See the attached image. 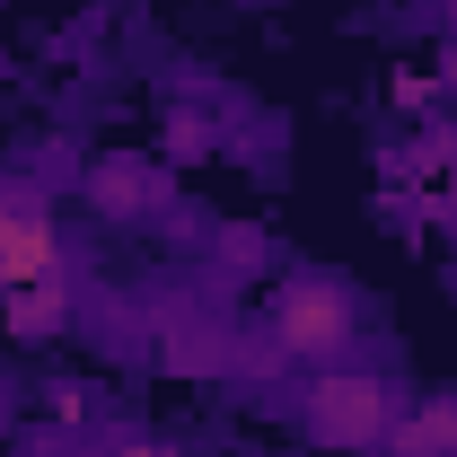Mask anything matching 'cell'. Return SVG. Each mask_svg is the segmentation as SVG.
<instances>
[{"label":"cell","mask_w":457,"mask_h":457,"mask_svg":"<svg viewBox=\"0 0 457 457\" xmlns=\"http://www.w3.org/2000/svg\"><path fill=\"white\" fill-rule=\"evenodd\" d=\"M299 422L317 449H378L387 422H396V396L378 370H317L299 387Z\"/></svg>","instance_id":"1"},{"label":"cell","mask_w":457,"mask_h":457,"mask_svg":"<svg viewBox=\"0 0 457 457\" xmlns=\"http://www.w3.org/2000/svg\"><path fill=\"white\" fill-rule=\"evenodd\" d=\"M361 335V299L335 282V273H290L282 299H273V343L290 361H343Z\"/></svg>","instance_id":"2"},{"label":"cell","mask_w":457,"mask_h":457,"mask_svg":"<svg viewBox=\"0 0 457 457\" xmlns=\"http://www.w3.org/2000/svg\"><path fill=\"white\" fill-rule=\"evenodd\" d=\"M62 264V237L54 212L36 185H0V290H27V282H54Z\"/></svg>","instance_id":"3"},{"label":"cell","mask_w":457,"mask_h":457,"mask_svg":"<svg viewBox=\"0 0 457 457\" xmlns=\"http://www.w3.org/2000/svg\"><path fill=\"white\" fill-rule=\"evenodd\" d=\"M159 194H168L159 159H97V168H88V203H97L106 220H141V212H159Z\"/></svg>","instance_id":"4"},{"label":"cell","mask_w":457,"mask_h":457,"mask_svg":"<svg viewBox=\"0 0 457 457\" xmlns=\"http://www.w3.org/2000/svg\"><path fill=\"white\" fill-rule=\"evenodd\" d=\"M387 457H457V396H431V404H404L387 422Z\"/></svg>","instance_id":"5"},{"label":"cell","mask_w":457,"mask_h":457,"mask_svg":"<svg viewBox=\"0 0 457 457\" xmlns=\"http://www.w3.org/2000/svg\"><path fill=\"white\" fill-rule=\"evenodd\" d=\"M9 326H18L27 343L62 335V326H71V290H62V282H27L18 299H9Z\"/></svg>","instance_id":"6"},{"label":"cell","mask_w":457,"mask_h":457,"mask_svg":"<svg viewBox=\"0 0 457 457\" xmlns=\"http://www.w3.org/2000/svg\"><path fill=\"white\" fill-rule=\"evenodd\" d=\"M220 264H237V273H246V264H264V246H255V237L237 228V237H220Z\"/></svg>","instance_id":"7"},{"label":"cell","mask_w":457,"mask_h":457,"mask_svg":"<svg viewBox=\"0 0 457 457\" xmlns=\"http://www.w3.org/2000/svg\"><path fill=\"white\" fill-rule=\"evenodd\" d=\"M106 457H176V449H168V440H114Z\"/></svg>","instance_id":"8"},{"label":"cell","mask_w":457,"mask_h":457,"mask_svg":"<svg viewBox=\"0 0 457 457\" xmlns=\"http://www.w3.org/2000/svg\"><path fill=\"white\" fill-rule=\"evenodd\" d=\"M440 212H449V228H457V168H449V194H440Z\"/></svg>","instance_id":"9"}]
</instances>
